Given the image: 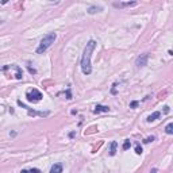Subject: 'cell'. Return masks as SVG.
I'll return each mask as SVG.
<instances>
[{
	"mask_svg": "<svg viewBox=\"0 0 173 173\" xmlns=\"http://www.w3.org/2000/svg\"><path fill=\"white\" fill-rule=\"evenodd\" d=\"M95 47H96V41L91 39L88 43H86L85 49H84L83 57H81V70L85 76L91 74L92 73V65H91V57L92 53H93Z\"/></svg>",
	"mask_w": 173,
	"mask_h": 173,
	"instance_id": "cell-1",
	"label": "cell"
},
{
	"mask_svg": "<svg viewBox=\"0 0 173 173\" xmlns=\"http://www.w3.org/2000/svg\"><path fill=\"white\" fill-rule=\"evenodd\" d=\"M56 38H57L56 32H49V34H46L45 37L42 38V41H41L39 46L37 47V53H38V54L45 53V51L47 50V49L51 46V43H54Z\"/></svg>",
	"mask_w": 173,
	"mask_h": 173,
	"instance_id": "cell-2",
	"label": "cell"
},
{
	"mask_svg": "<svg viewBox=\"0 0 173 173\" xmlns=\"http://www.w3.org/2000/svg\"><path fill=\"white\" fill-rule=\"evenodd\" d=\"M26 97H27V100H29V102H31V103H38V102H41V100H42L43 95L41 93V91H38V89L32 88V89H30V91L26 92Z\"/></svg>",
	"mask_w": 173,
	"mask_h": 173,
	"instance_id": "cell-3",
	"label": "cell"
},
{
	"mask_svg": "<svg viewBox=\"0 0 173 173\" xmlns=\"http://www.w3.org/2000/svg\"><path fill=\"white\" fill-rule=\"evenodd\" d=\"M2 70H3V72H7V70H14V72H15V78H16V80H22V77H23L22 68L19 66V65H15V64L7 65V66H4Z\"/></svg>",
	"mask_w": 173,
	"mask_h": 173,
	"instance_id": "cell-4",
	"label": "cell"
},
{
	"mask_svg": "<svg viewBox=\"0 0 173 173\" xmlns=\"http://www.w3.org/2000/svg\"><path fill=\"white\" fill-rule=\"evenodd\" d=\"M147 59H149V54L147 53H143V54H141V56L137 58L135 65H137L138 68H143V66H146V65H147Z\"/></svg>",
	"mask_w": 173,
	"mask_h": 173,
	"instance_id": "cell-5",
	"label": "cell"
},
{
	"mask_svg": "<svg viewBox=\"0 0 173 173\" xmlns=\"http://www.w3.org/2000/svg\"><path fill=\"white\" fill-rule=\"evenodd\" d=\"M137 2H127V3H114V7L115 8H124V7H134L137 5Z\"/></svg>",
	"mask_w": 173,
	"mask_h": 173,
	"instance_id": "cell-6",
	"label": "cell"
},
{
	"mask_svg": "<svg viewBox=\"0 0 173 173\" xmlns=\"http://www.w3.org/2000/svg\"><path fill=\"white\" fill-rule=\"evenodd\" d=\"M108 111H110V107H107V105H100V104H97V105H95V108H93V112H95V114L108 112Z\"/></svg>",
	"mask_w": 173,
	"mask_h": 173,
	"instance_id": "cell-7",
	"label": "cell"
},
{
	"mask_svg": "<svg viewBox=\"0 0 173 173\" xmlns=\"http://www.w3.org/2000/svg\"><path fill=\"white\" fill-rule=\"evenodd\" d=\"M100 11H103V7H100V5H91V7L88 8V14H91V15H93V14H96V12H100Z\"/></svg>",
	"mask_w": 173,
	"mask_h": 173,
	"instance_id": "cell-8",
	"label": "cell"
},
{
	"mask_svg": "<svg viewBox=\"0 0 173 173\" xmlns=\"http://www.w3.org/2000/svg\"><path fill=\"white\" fill-rule=\"evenodd\" d=\"M50 173H62V164H54L50 169Z\"/></svg>",
	"mask_w": 173,
	"mask_h": 173,
	"instance_id": "cell-9",
	"label": "cell"
},
{
	"mask_svg": "<svg viewBox=\"0 0 173 173\" xmlns=\"http://www.w3.org/2000/svg\"><path fill=\"white\" fill-rule=\"evenodd\" d=\"M159 116H161V112H159V111H156V112H153L151 115H149V116H147V122H153V120H156V119H158Z\"/></svg>",
	"mask_w": 173,
	"mask_h": 173,
	"instance_id": "cell-10",
	"label": "cell"
},
{
	"mask_svg": "<svg viewBox=\"0 0 173 173\" xmlns=\"http://www.w3.org/2000/svg\"><path fill=\"white\" fill-rule=\"evenodd\" d=\"M116 146H118V142L112 141V142H111V147H110V156H115V153H116Z\"/></svg>",
	"mask_w": 173,
	"mask_h": 173,
	"instance_id": "cell-11",
	"label": "cell"
},
{
	"mask_svg": "<svg viewBox=\"0 0 173 173\" xmlns=\"http://www.w3.org/2000/svg\"><path fill=\"white\" fill-rule=\"evenodd\" d=\"M20 173H41V170L37 168H32V169H23Z\"/></svg>",
	"mask_w": 173,
	"mask_h": 173,
	"instance_id": "cell-12",
	"label": "cell"
},
{
	"mask_svg": "<svg viewBox=\"0 0 173 173\" xmlns=\"http://www.w3.org/2000/svg\"><path fill=\"white\" fill-rule=\"evenodd\" d=\"M165 131H166V134L172 135L173 134V123H169L166 127H165Z\"/></svg>",
	"mask_w": 173,
	"mask_h": 173,
	"instance_id": "cell-13",
	"label": "cell"
},
{
	"mask_svg": "<svg viewBox=\"0 0 173 173\" xmlns=\"http://www.w3.org/2000/svg\"><path fill=\"white\" fill-rule=\"evenodd\" d=\"M130 146H131V142H130L129 139H126L123 143V146H122V149H123V150H127V149H130Z\"/></svg>",
	"mask_w": 173,
	"mask_h": 173,
	"instance_id": "cell-14",
	"label": "cell"
},
{
	"mask_svg": "<svg viewBox=\"0 0 173 173\" xmlns=\"http://www.w3.org/2000/svg\"><path fill=\"white\" fill-rule=\"evenodd\" d=\"M135 153H137V154H142V147H141L139 145L135 146Z\"/></svg>",
	"mask_w": 173,
	"mask_h": 173,
	"instance_id": "cell-15",
	"label": "cell"
},
{
	"mask_svg": "<svg viewBox=\"0 0 173 173\" xmlns=\"http://www.w3.org/2000/svg\"><path fill=\"white\" fill-rule=\"evenodd\" d=\"M153 139H154V137H149V138H146V139L143 141V142H145V143H149V142H151Z\"/></svg>",
	"mask_w": 173,
	"mask_h": 173,
	"instance_id": "cell-16",
	"label": "cell"
},
{
	"mask_svg": "<svg viewBox=\"0 0 173 173\" xmlns=\"http://www.w3.org/2000/svg\"><path fill=\"white\" fill-rule=\"evenodd\" d=\"M164 112H165V114L169 112V107H168V105H165V107H164Z\"/></svg>",
	"mask_w": 173,
	"mask_h": 173,
	"instance_id": "cell-17",
	"label": "cell"
},
{
	"mask_svg": "<svg viewBox=\"0 0 173 173\" xmlns=\"http://www.w3.org/2000/svg\"><path fill=\"white\" fill-rule=\"evenodd\" d=\"M29 72L30 73H35V69H34V68H31V66H29Z\"/></svg>",
	"mask_w": 173,
	"mask_h": 173,
	"instance_id": "cell-18",
	"label": "cell"
},
{
	"mask_svg": "<svg viewBox=\"0 0 173 173\" xmlns=\"http://www.w3.org/2000/svg\"><path fill=\"white\" fill-rule=\"evenodd\" d=\"M137 104H138V102H132L131 104H130V107H137Z\"/></svg>",
	"mask_w": 173,
	"mask_h": 173,
	"instance_id": "cell-19",
	"label": "cell"
},
{
	"mask_svg": "<svg viewBox=\"0 0 173 173\" xmlns=\"http://www.w3.org/2000/svg\"><path fill=\"white\" fill-rule=\"evenodd\" d=\"M156 172H157V169H153V170H151L150 173H156Z\"/></svg>",
	"mask_w": 173,
	"mask_h": 173,
	"instance_id": "cell-20",
	"label": "cell"
},
{
	"mask_svg": "<svg viewBox=\"0 0 173 173\" xmlns=\"http://www.w3.org/2000/svg\"><path fill=\"white\" fill-rule=\"evenodd\" d=\"M2 22H3V20H2V19H0V24H2Z\"/></svg>",
	"mask_w": 173,
	"mask_h": 173,
	"instance_id": "cell-21",
	"label": "cell"
}]
</instances>
